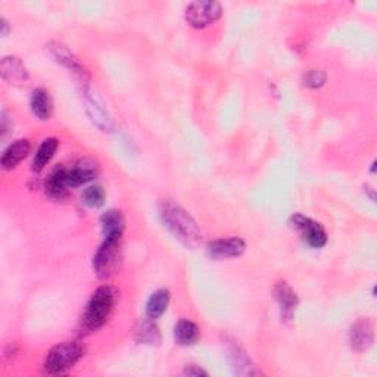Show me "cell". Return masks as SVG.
Here are the masks:
<instances>
[{
	"instance_id": "obj_1",
	"label": "cell",
	"mask_w": 377,
	"mask_h": 377,
	"mask_svg": "<svg viewBox=\"0 0 377 377\" xmlns=\"http://www.w3.org/2000/svg\"><path fill=\"white\" fill-rule=\"evenodd\" d=\"M159 214L164 226L186 247H196L202 240L196 221L187 214L186 209L173 202V200H165L161 204Z\"/></svg>"
},
{
	"instance_id": "obj_2",
	"label": "cell",
	"mask_w": 377,
	"mask_h": 377,
	"mask_svg": "<svg viewBox=\"0 0 377 377\" xmlns=\"http://www.w3.org/2000/svg\"><path fill=\"white\" fill-rule=\"evenodd\" d=\"M98 174L96 164L89 159L77 162L74 167H58L46 182V192L52 198L61 199L67 195L68 188L78 187L93 180Z\"/></svg>"
},
{
	"instance_id": "obj_3",
	"label": "cell",
	"mask_w": 377,
	"mask_h": 377,
	"mask_svg": "<svg viewBox=\"0 0 377 377\" xmlns=\"http://www.w3.org/2000/svg\"><path fill=\"white\" fill-rule=\"evenodd\" d=\"M116 302V290L111 286H100L94 293L87 304V308L81 318V332L91 333L94 330L100 328L109 315L114 311Z\"/></svg>"
},
{
	"instance_id": "obj_4",
	"label": "cell",
	"mask_w": 377,
	"mask_h": 377,
	"mask_svg": "<svg viewBox=\"0 0 377 377\" xmlns=\"http://www.w3.org/2000/svg\"><path fill=\"white\" fill-rule=\"evenodd\" d=\"M86 348L78 342H64L53 347L44 358L43 367L49 374H61L73 369L74 365L85 357Z\"/></svg>"
},
{
	"instance_id": "obj_5",
	"label": "cell",
	"mask_w": 377,
	"mask_h": 377,
	"mask_svg": "<svg viewBox=\"0 0 377 377\" xmlns=\"http://www.w3.org/2000/svg\"><path fill=\"white\" fill-rule=\"evenodd\" d=\"M121 263V238H106L93 256V268L99 279L112 277Z\"/></svg>"
},
{
	"instance_id": "obj_6",
	"label": "cell",
	"mask_w": 377,
	"mask_h": 377,
	"mask_svg": "<svg viewBox=\"0 0 377 377\" xmlns=\"http://www.w3.org/2000/svg\"><path fill=\"white\" fill-rule=\"evenodd\" d=\"M222 14L221 5L218 2H209V0H199L187 6L186 19L195 28H205L209 24L216 22Z\"/></svg>"
},
{
	"instance_id": "obj_7",
	"label": "cell",
	"mask_w": 377,
	"mask_h": 377,
	"mask_svg": "<svg viewBox=\"0 0 377 377\" xmlns=\"http://www.w3.org/2000/svg\"><path fill=\"white\" fill-rule=\"evenodd\" d=\"M290 221L292 226L301 234V238L311 247H323L326 245L327 234L320 222H317L302 214H295Z\"/></svg>"
},
{
	"instance_id": "obj_8",
	"label": "cell",
	"mask_w": 377,
	"mask_h": 377,
	"mask_svg": "<svg viewBox=\"0 0 377 377\" xmlns=\"http://www.w3.org/2000/svg\"><path fill=\"white\" fill-rule=\"evenodd\" d=\"M374 340V326L369 318H360L353 323L349 330L351 348L357 352L367 351Z\"/></svg>"
},
{
	"instance_id": "obj_9",
	"label": "cell",
	"mask_w": 377,
	"mask_h": 377,
	"mask_svg": "<svg viewBox=\"0 0 377 377\" xmlns=\"http://www.w3.org/2000/svg\"><path fill=\"white\" fill-rule=\"evenodd\" d=\"M51 52L59 64H62L65 68H68L71 73L76 74L82 82L89 78V73H87L86 67L78 61V58L73 52H71L67 46L61 44V43H52Z\"/></svg>"
},
{
	"instance_id": "obj_10",
	"label": "cell",
	"mask_w": 377,
	"mask_h": 377,
	"mask_svg": "<svg viewBox=\"0 0 377 377\" xmlns=\"http://www.w3.org/2000/svg\"><path fill=\"white\" fill-rule=\"evenodd\" d=\"M0 74L9 85H24L28 81V69L17 56H5L0 62Z\"/></svg>"
},
{
	"instance_id": "obj_11",
	"label": "cell",
	"mask_w": 377,
	"mask_h": 377,
	"mask_svg": "<svg viewBox=\"0 0 377 377\" xmlns=\"http://www.w3.org/2000/svg\"><path fill=\"white\" fill-rule=\"evenodd\" d=\"M245 249H246V243L239 238L218 239V240L211 242L207 247L208 255L217 259L240 256L245 252Z\"/></svg>"
},
{
	"instance_id": "obj_12",
	"label": "cell",
	"mask_w": 377,
	"mask_h": 377,
	"mask_svg": "<svg viewBox=\"0 0 377 377\" xmlns=\"http://www.w3.org/2000/svg\"><path fill=\"white\" fill-rule=\"evenodd\" d=\"M274 295L276 299L280 305L281 310V317L285 318V320H290L293 317L295 310H297L298 306V295L295 293V290L288 285L286 281H280L277 283V286L274 288Z\"/></svg>"
},
{
	"instance_id": "obj_13",
	"label": "cell",
	"mask_w": 377,
	"mask_h": 377,
	"mask_svg": "<svg viewBox=\"0 0 377 377\" xmlns=\"http://www.w3.org/2000/svg\"><path fill=\"white\" fill-rule=\"evenodd\" d=\"M30 149H31V145H30V141L26 139H19V140L14 141V143L9 145L6 148V150L3 152L2 161H0L2 162V168L3 170L15 168L22 159H26L28 157Z\"/></svg>"
},
{
	"instance_id": "obj_14",
	"label": "cell",
	"mask_w": 377,
	"mask_h": 377,
	"mask_svg": "<svg viewBox=\"0 0 377 377\" xmlns=\"http://www.w3.org/2000/svg\"><path fill=\"white\" fill-rule=\"evenodd\" d=\"M86 111L94 125L99 127L102 132H111L112 121L109 114L106 112L103 105L96 98L89 94V91L86 93Z\"/></svg>"
},
{
	"instance_id": "obj_15",
	"label": "cell",
	"mask_w": 377,
	"mask_h": 377,
	"mask_svg": "<svg viewBox=\"0 0 377 377\" xmlns=\"http://www.w3.org/2000/svg\"><path fill=\"white\" fill-rule=\"evenodd\" d=\"M102 231L106 238H123V231L125 227L124 217L120 211L109 209L100 217Z\"/></svg>"
},
{
	"instance_id": "obj_16",
	"label": "cell",
	"mask_w": 377,
	"mask_h": 377,
	"mask_svg": "<svg viewBox=\"0 0 377 377\" xmlns=\"http://www.w3.org/2000/svg\"><path fill=\"white\" fill-rule=\"evenodd\" d=\"M229 361L233 369V373L238 376H254L256 374V370L254 364L251 362L249 357L246 356V352L240 349L238 345H233L229 348Z\"/></svg>"
},
{
	"instance_id": "obj_17",
	"label": "cell",
	"mask_w": 377,
	"mask_h": 377,
	"mask_svg": "<svg viewBox=\"0 0 377 377\" xmlns=\"http://www.w3.org/2000/svg\"><path fill=\"white\" fill-rule=\"evenodd\" d=\"M30 105H31V111L35 116L40 118V120H49L53 111V103H52L51 94L44 89H35L33 91Z\"/></svg>"
},
{
	"instance_id": "obj_18",
	"label": "cell",
	"mask_w": 377,
	"mask_h": 377,
	"mask_svg": "<svg viewBox=\"0 0 377 377\" xmlns=\"http://www.w3.org/2000/svg\"><path fill=\"white\" fill-rule=\"evenodd\" d=\"M58 146H59V141L53 137L43 140V143L40 145L37 152H35V157L33 159V171L35 173L43 171L46 165L49 164L51 159L53 158Z\"/></svg>"
},
{
	"instance_id": "obj_19",
	"label": "cell",
	"mask_w": 377,
	"mask_h": 377,
	"mask_svg": "<svg viewBox=\"0 0 377 377\" xmlns=\"http://www.w3.org/2000/svg\"><path fill=\"white\" fill-rule=\"evenodd\" d=\"M170 304V292L165 289H159L155 293H152V297L149 298L146 304V315L149 320H157L159 318L167 306Z\"/></svg>"
},
{
	"instance_id": "obj_20",
	"label": "cell",
	"mask_w": 377,
	"mask_h": 377,
	"mask_svg": "<svg viewBox=\"0 0 377 377\" xmlns=\"http://www.w3.org/2000/svg\"><path fill=\"white\" fill-rule=\"evenodd\" d=\"M174 336H175L177 344H180L183 347L193 345L199 339V328L193 322L182 320L175 324Z\"/></svg>"
},
{
	"instance_id": "obj_21",
	"label": "cell",
	"mask_w": 377,
	"mask_h": 377,
	"mask_svg": "<svg viewBox=\"0 0 377 377\" xmlns=\"http://www.w3.org/2000/svg\"><path fill=\"white\" fill-rule=\"evenodd\" d=\"M137 340L140 344H148V345H157L161 342V333L157 327V324L150 322L141 323V326L137 330Z\"/></svg>"
},
{
	"instance_id": "obj_22",
	"label": "cell",
	"mask_w": 377,
	"mask_h": 377,
	"mask_svg": "<svg viewBox=\"0 0 377 377\" xmlns=\"http://www.w3.org/2000/svg\"><path fill=\"white\" fill-rule=\"evenodd\" d=\"M81 199L89 208H99L105 202V191L98 184L90 186L86 188L85 193H82Z\"/></svg>"
},
{
	"instance_id": "obj_23",
	"label": "cell",
	"mask_w": 377,
	"mask_h": 377,
	"mask_svg": "<svg viewBox=\"0 0 377 377\" xmlns=\"http://www.w3.org/2000/svg\"><path fill=\"white\" fill-rule=\"evenodd\" d=\"M304 81H305V86H308L311 89H318L326 82V74L320 69H313L305 76Z\"/></svg>"
},
{
	"instance_id": "obj_24",
	"label": "cell",
	"mask_w": 377,
	"mask_h": 377,
	"mask_svg": "<svg viewBox=\"0 0 377 377\" xmlns=\"http://www.w3.org/2000/svg\"><path fill=\"white\" fill-rule=\"evenodd\" d=\"M184 374H187V376H208V373L205 370L196 367V365H188V367L184 370Z\"/></svg>"
},
{
	"instance_id": "obj_25",
	"label": "cell",
	"mask_w": 377,
	"mask_h": 377,
	"mask_svg": "<svg viewBox=\"0 0 377 377\" xmlns=\"http://www.w3.org/2000/svg\"><path fill=\"white\" fill-rule=\"evenodd\" d=\"M2 35H6V33H8V22H6V19L5 18H2Z\"/></svg>"
}]
</instances>
